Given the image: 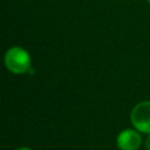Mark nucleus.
<instances>
[{"label":"nucleus","mask_w":150,"mask_h":150,"mask_svg":"<svg viewBox=\"0 0 150 150\" xmlns=\"http://www.w3.org/2000/svg\"><path fill=\"white\" fill-rule=\"evenodd\" d=\"M130 120L134 128L139 132L150 134V101L137 103L131 110Z\"/></svg>","instance_id":"obj_2"},{"label":"nucleus","mask_w":150,"mask_h":150,"mask_svg":"<svg viewBox=\"0 0 150 150\" xmlns=\"http://www.w3.org/2000/svg\"><path fill=\"white\" fill-rule=\"evenodd\" d=\"M145 148H146V150H150V134L145 139Z\"/></svg>","instance_id":"obj_4"},{"label":"nucleus","mask_w":150,"mask_h":150,"mask_svg":"<svg viewBox=\"0 0 150 150\" xmlns=\"http://www.w3.org/2000/svg\"><path fill=\"white\" fill-rule=\"evenodd\" d=\"M148 2H149V4H150V0H148Z\"/></svg>","instance_id":"obj_6"},{"label":"nucleus","mask_w":150,"mask_h":150,"mask_svg":"<svg viewBox=\"0 0 150 150\" xmlns=\"http://www.w3.org/2000/svg\"><path fill=\"white\" fill-rule=\"evenodd\" d=\"M5 66L13 74H25L32 68V59L29 53L19 46L8 48L5 53Z\"/></svg>","instance_id":"obj_1"},{"label":"nucleus","mask_w":150,"mask_h":150,"mask_svg":"<svg viewBox=\"0 0 150 150\" xmlns=\"http://www.w3.org/2000/svg\"><path fill=\"white\" fill-rule=\"evenodd\" d=\"M116 144L120 150H138L142 144V136L137 129H124L116 138Z\"/></svg>","instance_id":"obj_3"},{"label":"nucleus","mask_w":150,"mask_h":150,"mask_svg":"<svg viewBox=\"0 0 150 150\" xmlns=\"http://www.w3.org/2000/svg\"><path fill=\"white\" fill-rule=\"evenodd\" d=\"M15 150H32V149L30 148H27V146H22V148H18Z\"/></svg>","instance_id":"obj_5"}]
</instances>
